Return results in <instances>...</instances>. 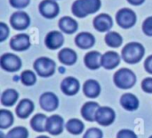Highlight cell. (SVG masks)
I'll return each mask as SVG.
<instances>
[{"mask_svg":"<svg viewBox=\"0 0 152 138\" xmlns=\"http://www.w3.org/2000/svg\"><path fill=\"white\" fill-rule=\"evenodd\" d=\"M101 6V0H76L71 6V12L77 18H86L98 12Z\"/></svg>","mask_w":152,"mask_h":138,"instance_id":"obj_1","label":"cell"},{"mask_svg":"<svg viewBox=\"0 0 152 138\" xmlns=\"http://www.w3.org/2000/svg\"><path fill=\"white\" fill-rule=\"evenodd\" d=\"M145 54V49L143 45L137 42H132L124 46L121 51V57L123 60L127 64L139 63Z\"/></svg>","mask_w":152,"mask_h":138,"instance_id":"obj_2","label":"cell"},{"mask_svg":"<svg viewBox=\"0 0 152 138\" xmlns=\"http://www.w3.org/2000/svg\"><path fill=\"white\" fill-rule=\"evenodd\" d=\"M135 74L128 68H121L118 70L113 77L115 85L122 90H128L133 88L136 83Z\"/></svg>","mask_w":152,"mask_h":138,"instance_id":"obj_3","label":"cell"},{"mask_svg":"<svg viewBox=\"0 0 152 138\" xmlns=\"http://www.w3.org/2000/svg\"><path fill=\"white\" fill-rule=\"evenodd\" d=\"M33 67L39 76L47 78L54 74L56 65L53 59L46 57H40L35 60Z\"/></svg>","mask_w":152,"mask_h":138,"instance_id":"obj_4","label":"cell"},{"mask_svg":"<svg viewBox=\"0 0 152 138\" xmlns=\"http://www.w3.org/2000/svg\"><path fill=\"white\" fill-rule=\"evenodd\" d=\"M116 20L120 27L124 29H128L135 25L137 17L133 10L129 8H123L117 12Z\"/></svg>","mask_w":152,"mask_h":138,"instance_id":"obj_5","label":"cell"},{"mask_svg":"<svg viewBox=\"0 0 152 138\" xmlns=\"http://www.w3.org/2000/svg\"><path fill=\"white\" fill-rule=\"evenodd\" d=\"M0 66L4 71L12 73L19 71L22 66V63L17 55L12 53H4L0 58Z\"/></svg>","mask_w":152,"mask_h":138,"instance_id":"obj_6","label":"cell"},{"mask_svg":"<svg viewBox=\"0 0 152 138\" xmlns=\"http://www.w3.org/2000/svg\"><path fill=\"white\" fill-rule=\"evenodd\" d=\"M10 24L13 29L22 31L29 27L30 18L27 12L23 11H17L12 14L10 18Z\"/></svg>","mask_w":152,"mask_h":138,"instance_id":"obj_7","label":"cell"},{"mask_svg":"<svg viewBox=\"0 0 152 138\" xmlns=\"http://www.w3.org/2000/svg\"><path fill=\"white\" fill-rule=\"evenodd\" d=\"M116 118V113L114 110L108 106H100L95 115V121L101 126H110L111 125Z\"/></svg>","mask_w":152,"mask_h":138,"instance_id":"obj_8","label":"cell"},{"mask_svg":"<svg viewBox=\"0 0 152 138\" xmlns=\"http://www.w3.org/2000/svg\"><path fill=\"white\" fill-rule=\"evenodd\" d=\"M40 14L46 19H53L60 13V6L55 0H43L38 6Z\"/></svg>","mask_w":152,"mask_h":138,"instance_id":"obj_9","label":"cell"},{"mask_svg":"<svg viewBox=\"0 0 152 138\" xmlns=\"http://www.w3.org/2000/svg\"><path fill=\"white\" fill-rule=\"evenodd\" d=\"M39 104L43 110L46 112H53L58 108L59 99L53 92H45L39 98Z\"/></svg>","mask_w":152,"mask_h":138,"instance_id":"obj_10","label":"cell"},{"mask_svg":"<svg viewBox=\"0 0 152 138\" xmlns=\"http://www.w3.org/2000/svg\"><path fill=\"white\" fill-rule=\"evenodd\" d=\"M64 129V121L60 115L54 114L48 117L46 121V131L53 136H58Z\"/></svg>","mask_w":152,"mask_h":138,"instance_id":"obj_11","label":"cell"},{"mask_svg":"<svg viewBox=\"0 0 152 138\" xmlns=\"http://www.w3.org/2000/svg\"><path fill=\"white\" fill-rule=\"evenodd\" d=\"M10 47L14 51H24L30 47L29 36L27 34L21 33L14 35L10 40Z\"/></svg>","mask_w":152,"mask_h":138,"instance_id":"obj_12","label":"cell"},{"mask_svg":"<svg viewBox=\"0 0 152 138\" xmlns=\"http://www.w3.org/2000/svg\"><path fill=\"white\" fill-rule=\"evenodd\" d=\"M94 27L99 32H107L110 31L113 26L112 18L107 13H101L97 15L93 21Z\"/></svg>","mask_w":152,"mask_h":138,"instance_id":"obj_13","label":"cell"},{"mask_svg":"<svg viewBox=\"0 0 152 138\" xmlns=\"http://www.w3.org/2000/svg\"><path fill=\"white\" fill-rule=\"evenodd\" d=\"M63 43L64 36L59 31H50L45 38V44L49 50H57L61 48Z\"/></svg>","mask_w":152,"mask_h":138,"instance_id":"obj_14","label":"cell"},{"mask_svg":"<svg viewBox=\"0 0 152 138\" xmlns=\"http://www.w3.org/2000/svg\"><path fill=\"white\" fill-rule=\"evenodd\" d=\"M80 89V83L75 77H66L61 83V90L63 94L67 96L76 95Z\"/></svg>","mask_w":152,"mask_h":138,"instance_id":"obj_15","label":"cell"},{"mask_svg":"<svg viewBox=\"0 0 152 138\" xmlns=\"http://www.w3.org/2000/svg\"><path fill=\"white\" fill-rule=\"evenodd\" d=\"M75 43L78 48L82 50H87L94 45L95 38L91 33L81 32L75 37Z\"/></svg>","mask_w":152,"mask_h":138,"instance_id":"obj_16","label":"cell"},{"mask_svg":"<svg viewBox=\"0 0 152 138\" xmlns=\"http://www.w3.org/2000/svg\"><path fill=\"white\" fill-rule=\"evenodd\" d=\"M102 55L100 52L96 51H93L86 54L84 58V63L87 68L91 70H97L101 66H102Z\"/></svg>","mask_w":152,"mask_h":138,"instance_id":"obj_17","label":"cell"},{"mask_svg":"<svg viewBox=\"0 0 152 138\" xmlns=\"http://www.w3.org/2000/svg\"><path fill=\"white\" fill-rule=\"evenodd\" d=\"M120 59V56L118 52L110 51L102 55V66L107 70H111L116 68L119 65Z\"/></svg>","mask_w":152,"mask_h":138,"instance_id":"obj_18","label":"cell"},{"mask_svg":"<svg viewBox=\"0 0 152 138\" xmlns=\"http://www.w3.org/2000/svg\"><path fill=\"white\" fill-rule=\"evenodd\" d=\"M34 103L31 100L28 98L21 99L16 107V115L20 119H27L34 111Z\"/></svg>","mask_w":152,"mask_h":138,"instance_id":"obj_19","label":"cell"},{"mask_svg":"<svg viewBox=\"0 0 152 138\" xmlns=\"http://www.w3.org/2000/svg\"><path fill=\"white\" fill-rule=\"evenodd\" d=\"M100 108V105L96 102H86L81 108V115L82 117L89 121V122H94L95 121V115Z\"/></svg>","mask_w":152,"mask_h":138,"instance_id":"obj_20","label":"cell"},{"mask_svg":"<svg viewBox=\"0 0 152 138\" xmlns=\"http://www.w3.org/2000/svg\"><path fill=\"white\" fill-rule=\"evenodd\" d=\"M83 92L89 98H96L101 94L100 83L95 80H87L83 85Z\"/></svg>","mask_w":152,"mask_h":138,"instance_id":"obj_21","label":"cell"},{"mask_svg":"<svg viewBox=\"0 0 152 138\" xmlns=\"http://www.w3.org/2000/svg\"><path fill=\"white\" fill-rule=\"evenodd\" d=\"M59 27L60 29L69 35L74 34L77 28H78V24L76 20H74L71 17L65 16L60 19L59 20Z\"/></svg>","mask_w":152,"mask_h":138,"instance_id":"obj_22","label":"cell"},{"mask_svg":"<svg viewBox=\"0 0 152 138\" xmlns=\"http://www.w3.org/2000/svg\"><path fill=\"white\" fill-rule=\"evenodd\" d=\"M121 106L126 111L133 112L138 109L139 107V100L138 98L132 93H126L122 95L120 98Z\"/></svg>","mask_w":152,"mask_h":138,"instance_id":"obj_23","label":"cell"},{"mask_svg":"<svg viewBox=\"0 0 152 138\" xmlns=\"http://www.w3.org/2000/svg\"><path fill=\"white\" fill-rule=\"evenodd\" d=\"M58 59L61 64L66 66H72L77 62V55L74 50L69 48H64L60 51L58 54Z\"/></svg>","mask_w":152,"mask_h":138,"instance_id":"obj_24","label":"cell"},{"mask_svg":"<svg viewBox=\"0 0 152 138\" xmlns=\"http://www.w3.org/2000/svg\"><path fill=\"white\" fill-rule=\"evenodd\" d=\"M46 115L43 113H37L30 121V127L36 132L42 133L46 131V121H47Z\"/></svg>","mask_w":152,"mask_h":138,"instance_id":"obj_25","label":"cell"},{"mask_svg":"<svg viewBox=\"0 0 152 138\" xmlns=\"http://www.w3.org/2000/svg\"><path fill=\"white\" fill-rule=\"evenodd\" d=\"M19 94L15 90L8 89L1 95V104L4 106H12L18 100Z\"/></svg>","mask_w":152,"mask_h":138,"instance_id":"obj_26","label":"cell"},{"mask_svg":"<svg viewBox=\"0 0 152 138\" xmlns=\"http://www.w3.org/2000/svg\"><path fill=\"white\" fill-rule=\"evenodd\" d=\"M105 43L111 48H118L123 43V37L115 31H110L105 35Z\"/></svg>","mask_w":152,"mask_h":138,"instance_id":"obj_27","label":"cell"},{"mask_svg":"<svg viewBox=\"0 0 152 138\" xmlns=\"http://www.w3.org/2000/svg\"><path fill=\"white\" fill-rule=\"evenodd\" d=\"M65 128L72 135H80L84 131L85 125L78 119H70L66 123Z\"/></svg>","mask_w":152,"mask_h":138,"instance_id":"obj_28","label":"cell"},{"mask_svg":"<svg viewBox=\"0 0 152 138\" xmlns=\"http://www.w3.org/2000/svg\"><path fill=\"white\" fill-rule=\"evenodd\" d=\"M13 115L12 113L4 109L0 110V129H5L10 128L12 123H13Z\"/></svg>","mask_w":152,"mask_h":138,"instance_id":"obj_29","label":"cell"},{"mask_svg":"<svg viewBox=\"0 0 152 138\" xmlns=\"http://www.w3.org/2000/svg\"><path fill=\"white\" fill-rule=\"evenodd\" d=\"M20 82L25 86H33L37 82L36 74L31 70H25L20 74Z\"/></svg>","mask_w":152,"mask_h":138,"instance_id":"obj_30","label":"cell"},{"mask_svg":"<svg viewBox=\"0 0 152 138\" xmlns=\"http://www.w3.org/2000/svg\"><path fill=\"white\" fill-rule=\"evenodd\" d=\"M7 138H28V131L24 127H16L12 129L6 135Z\"/></svg>","mask_w":152,"mask_h":138,"instance_id":"obj_31","label":"cell"},{"mask_svg":"<svg viewBox=\"0 0 152 138\" xmlns=\"http://www.w3.org/2000/svg\"><path fill=\"white\" fill-rule=\"evenodd\" d=\"M102 137H103V134L100 129L91 128L86 131L83 138H102Z\"/></svg>","mask_w":152,"mask_h":138,"instance_id":"obj_32","label":"cell"},{"mask_svg":"<svg viewBox=\"0 0 152 138\" xmlns=\"http://www.w3.org/2000/svg\"><path fill=\"white\" fill-rule=\"evenodd\" d=\"M142 31L146 35L152 36V16L148 17L143 21V23H142Z\"/></svg>","mask_w":152,"mask_h":138,"instance_id":"obj_33","label":"cell"},{"mask_svg":"<svg viewBox=\"0 0 152 138\" xmlns=\"http://www.w3.org/2000/svg\"><path fill=\"white\" fill-rule=\"evenodd\" d=\"M9 3L15 9H24L29 4L30 0H9Z\"/></svg>","mask_w":152,"mask_h":138,"instance_id":"obj_34","label":"cell"},{"mask_svg":"<svg viewBox=\"0 0 152 138\" xmlns=\"http://www.w3.org/2000/svg\"><path fill=\"white\" fill-rule=\"evenodd\" d=\"M10 31L7 25L4 22H0V42H4L9 35Z\"/></svg>","mask_w":152,"mask_h":138,"instance_id":"obj_35","label":"cell"},{"mask_svg":"<svg viewBox=\"0 0 152 138\" xmlns=\"http://www.w3.org/2000/svg\"><path fill=\"white\" fill-rule=\"evenodd\" d=\"M142 89L144 92L152 94V78L148 77L145 78L142 82Z\"/></svg>","mask_w":152,"mask_h":138,"instance_id":"obj_36","label":"cell"},{"mask_svg":"<svg viewBox=\"0 0 152 138\" xmlns=\"http://www.w3.org/2000/svg\"><path fill=\"white\" fill-rule=\"evenodd\" d=\"M117 138H138L136 134L130 129H121L118 135Z\"/></svg>","mask_w":152,"mask_h":138,"instance_id":"obj_37","label":"cell"},{"mask_svg":"<svg viewBox=\"0 0 152 138\" xmlns=\"http://www.w3.org/2000/svg\"><path fill=\"white\" fill-rule=\"evenodd\" d=\"M144 68L149 74H152V55L149 56L145 59V61H144Z\"/></svg>","mask_w":152,"mask_h":138,"instance_id":"obj_38","label":"cell"},{"mask_svg":"<svg viewBox=\"0 0 152 138\" xmlns=\"http://www.w3.org/2000/svg\"><path fill=\"white\" fill-rule=\"evenodd\" d=\"M145 0H127V2L133 5H141L144 3Z\"/></svg>","mask_w":152,"mask_h":138,"instance_id":"obj_39","label":"cell"},{"mask_svg":"<svg viewBox=\"0 0 152 138\" xmlns=\"http://www.w3.org/2000/svg\"><path fill=\"white\" fill-rule=\"evenodd\" d=\"M0 138H7L3 132H0Z\"/></svg>","mask_w":152,"mask_h":138,"instance_id":"obj_40","label":"cell"},{"mask_svg":"<svg viewBox=\"0 0 152 138\" xmlns=\"http://www.w3.org/2000/svg\"><path fill=\"white\" fill-rule=\"evenodd\" d=\"M37 138H49L48 137H45V136H40V137H37Z\"/></svg>","mask_w":152,"mask_h":138,"instance_id":"obj_41","label":"cell"},{"mask_svg":"<svg viewBox=\"0 0 152 138\" xmlns=\"http://www.w3.org/2000/svg\"><path fill=\"white\" fill-rule=\"evenodd\" d=\"M150 138H152V136H151V137H150Z\"/></svg>","mask_w":152,"mask_h":138,"instance_id":"obj_42","label":"cell"}]
</instances>
